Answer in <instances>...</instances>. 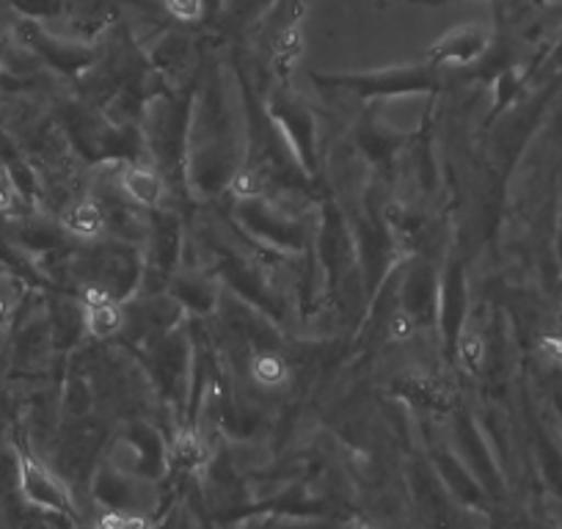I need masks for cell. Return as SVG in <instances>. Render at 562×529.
<instances>
[{"mask_svg":"<svg viewBox=\"0 0 562 529\" xmlns=\"http://www.w3.org/2000/svg\"><path fill=\"white\" fill-rule=\"evenodd\" d=\"M18 485L23 499L36 510L58 513V516L67 518L75 516V502L67 485L25 450L18 452Z\"/></svg>","mask_w":562,"mask_h":529,"instance_id":"cell-1","label":"cell"},{"mask_svg":"<svg viewBox=\"0 0 562 529\" xmlns=\"http://www.w3.org/2000/svg\"><path fill=\"white\" fill-rule=\"evenodd\" d=\"M434 64L428 67H394L370 75H350V78H326L323 83L342 86V89L361 91V94H408V91H425L436 86Z\"/></svg>","mask_w":562,"mask_h":529,"instance_id":"cell-2","label":"cell"},{"mask_svg":"<svg viewBox=\"0 0 562 529\" xmlns=\"http://www.w3.org/2000/svg\"><path fill=\"white\" fill-rule=\"evenodd\" d=\"M485 45H488V34L480 31L477 25H461V29L450 31L441 42H436L434 50L428 53L430 64H472L483 56Z\"/></svg>","mask_w":562,"mask_h":529,"instance_id":"cell-3","label":"cell"},{"mask_svg":"<svg viewBox=\"0 0 562 529\" xmlns=\"http://www.w3.org/2000/svg\"><path fill=\"white\" fill-rule=\"evenodd\" d=\"M61 226L75 237H97L105 229V210L94 199H78L61 213Z\"/></svg>","mask_w":562,"mask_h":529,"instance_id":"cell-4","label":"cell"},{"mask_svg":"<svg viewBox=\"0 0 562 529\" xmlns=\"http://www.w3.org/2000/svg\"><path fill=\"white\" fill-rule=\"evenodd\" d=\"M122 188L135 204H144V207H155L166 191L158 171L147 169V166H130V169H124Z\"/></svg>","mask_w":562,"mask_h":529,"instance_id":"cell-5","label":"cell"},{"mask_svg":"<svg viewBox=\"0 0 562 529\" xmlns=\"http://www.w3.org/2000/svg\"><path fill=\"white\" fill-rule=\"evenodd\" d=\"M122 326H124V312L113 299H102V301H91V304H86V328H89L94 337L105 339L111 337V334L122 331Z\"/></svg>","mask_w":562,"mask_h":529,"instance_id":"cell-6","label":"cell"},{"mask_svg":"<svg viewBox=\"0 0 562 529\" xmlns=\"http://www.w3.org/2000/svg\"><path fill=\"white\" fill-rule=\"evenodd\" d=\"M301 53H304V36H301L299 23H290L288 29H281V34L276 36L273 45V56H276V67L279 72L284 69V75L299 64Z\"/></svg>","mask_w":562,"mask_h":529,"instance_id":"cell-7","label":"cell"},{"mask_svg":"<svg viewBox=\"0 0 562 529\" xmlns=\"http://www.w3.org/2000/svg\"><path fill=\"white\" fill-rule=\"evenodd\" d=\"M458 359H461L463 370L472 372V375H480L485 364V342L480 334L463 331L461 339H458Z\"/></svg>","mask_w":562,"mask_h":529,"instance_id":"cell-8","label":"cell"},{"mask_svg":"<svg viewBox=\"0 0 562 529\" xmlns=\"http://www.w3.org/2000/svg\"><path fill=\"white\" fill-rule=\"evenodd\" d=\"M171 458H175L177 466L196 469V466H202L204 458H207V450H204V444L199 436L182 434L180 439L175 441V447H171Z\"/></svg>","mask_w":562,"mask_h":529,"instance_id":"cell-9","label":"cell"},{"mask_svg":"<svg viewBox=\"0 0 562 529\" xmlns=\"http://www.w3.org/2000/svg\"><path fill=\"white\" fill-rule=\"evenodd\" d=\"M254 375H257V381L265 383V386H276V383L284 381L288 367H284V361H281L279 356H259V359L254 361Z\"/></svg>","mask_w":562,"mask_h":529,"instance_id":"cell-10","label":"cell"},{"mask_svg":"<svg viewBox=\"0 0 562 529\" xmlns=\"http://www.w3.org/2000/svg\"><path fill=\"white\" fill-rule=\"evenodd\" d=\"M12 7L18 12H23L25 18H31V23H34V20H47L61 14L64 0H12Z\"/></svg>","mask_w":562,"mask_h":529,"instance_id":"cell-11","label":"cell"},{"mask_svg":"<svg viewBox=\"0 0 562 529\" xmlns=\"http://www.w3.org/2000/svg\"><path fill=\"white\" fill-rule=\"evenodd\" d=\"M414 331H416L414 315L405 309L394 312L392 320H389V337H392L394 342H408V339L414 337Z\"/></svg>","mask_w":562,"mask_h":529,"instance_id":"cell-12","label":"cell"},{"mask_svg":"<svg viewBox=\"0 0 562 529\" xmlns=\"http://www.w3.org/2000/svg\"><path fill=\"white\" fill-rule=\"evenodd\" d=\"M235 191H237V196L251 199L262 191V180H259L254 171H243V175H237V180H235Z\"/></svg>","mask_w":562,"mask_h":529,"instance_id":"cell-13","label":"cell"},{"mask_svg":"<svg viewBox=\"0 0 562 529\" xmlns=\"http://www.w3.org/2000/svg\"><path fill=\"white\" fill-rule=\"evenodd\" d=\"M169 7L180 20H191L199 9V0H169Z\"/></svg>","mask_w":562,"mask_h":529,"instance_id":"cell-14","label":"cell"},{"mask_svg":"<svg viewBox=\"0 0 562 529\" xmlns=\"http://www.w3.org/2000/svg\"><path fill=\"white\" fill-rule=\"evenodd\" d=\"M14 207V191L12 180H0V213H9Z\"/></svg>","mask_w":562,"mask_h":529,"instance_id":"cell-15","label":"cell"},{"mask_svg":"<svg viewBox=\"0 0 562 529\" xmlns=\"http://www.w3.org/2000/svg\"><path fill=\"white\" fill-rule=\"evenodd\" d=\"M543 350L562 367V337H546L543 339Z\"/></svg>","mask_w":562,"mask_h":529,"instance_id":"cell-16","label":"cell"},{"mask_svg":"<svg viewBox=\"0 0 562 529\" xmlns=\"http://www.w3.org/2000/svg\"><path fill=\"white\" fill-rule=\"evenodd\" d=\"M12 309H14V304H12V301H9L7 295L0 293V326H7V323H9V317H12Z\"/></svg>","mask_w":562,"mask_h":529,"instance_id":"cell-17","label":"cell"},{"mask_svg":"<svg viewBox=\"0 0 562 529\" xmlns=\"http://www.w3.org/2000/svg\"><path fill=\"white\" fill-rule=\"evenodd\" d=\"M557 259H560V271H562V224H560V232H557Z\"/></svg>","mask_w":562,"mask_h":529,"instance_id":"cell-18","label":"cell"},{"mask_svg":"<svg viewBox=\"0 0 562 529\" xmlns=\"http://www.w3.org/2000/svg\"><path fill=\"white\" fill-rule=\"evenodd\" d=\"M356 529H370V527H364V524H361V527H356Z\"/></svg>","mask_w":562,"mask_h":529,"instance_id":"cell-19","label":"cell"}]
</instances>
